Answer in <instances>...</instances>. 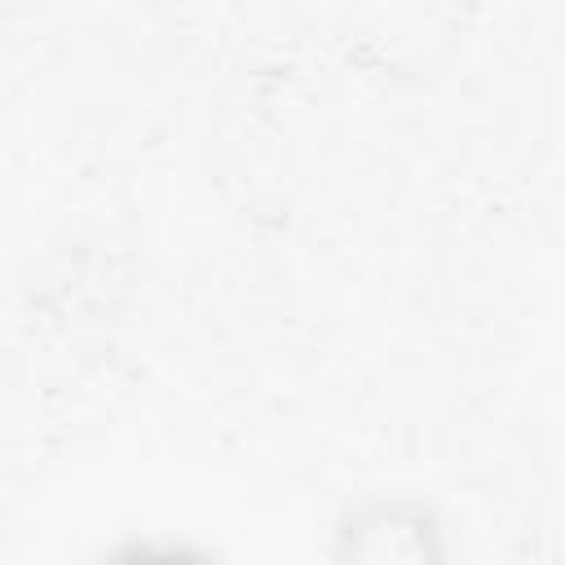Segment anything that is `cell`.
I'll return each instance as SVG.
<instances>
[{
  "label": "cell",
  "mask_w": 565,
  "mask_h": 565,
  "mask_svg": "<svg viewBox=\"0 0 565 565\" xmlns=\"http://www.w3.org/2000/svg\"><path fill=\"white\" fill-rule=\"evenodd\" d=\"M163 565H177V561H163Z\"/></svg>",
  "instance_id": "6da1fadb"
}]
</instances>
